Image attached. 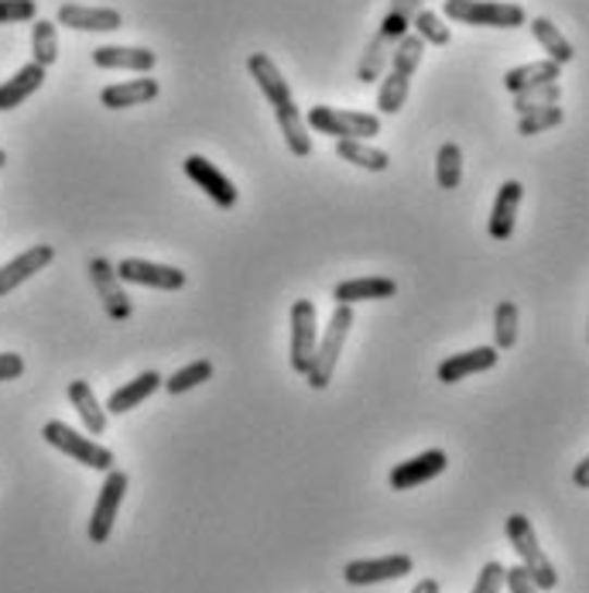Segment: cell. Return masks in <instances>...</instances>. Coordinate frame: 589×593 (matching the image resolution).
Returning a JSON list of instances; mask_svg holds the SVG:
<instances>
[{
  "label": "cell",
  "mask_w": 589,
  "mask_h": 593,
  "mask_svg": "<svg viewBox=\"0 0 589 593\" xmlns=\"http://www.w3.org/2000/svg\"><path fill=\"white\" fill-rule=\"evenodd\" d=\"M504 583H507V590H511V593H538V586L531 583V577L525 573L521 566L504 569Z\"/></svg>",
  "instance_id": "obj_39"
},
{
  "label": "cell",
  "mask_w": 589,
  "mask_h": 593,
  "mask_svg": "<svg viewBox=\"0 0 589 593\" xmlns=\"http://www.w3.org/2000/svg\"><path fill=\"white\" fill-rule=\"evenodd\" d=\"M274 117H278L281 134H285L289 152H292L295 158H309V155H312V137H309V128H305V117L298 113L295 100L274 107Z\"/></svg>",
  "instance_id": "obj_25"
},
{
  "label": "cell",
  "mask_w": 589,
  "mask_h": 593,
  "mask_svg": "<svg viewBox=\"0 0 589 593\" xmlns=\"http://www.w3.org/2000/svg\"><path fill=\"white\" fill-rule=\"evenodd\" d=\"M501 586H504V566L501 562H487L480 569L474 593H501Z\"/></svg>",
  "instance_id": "obj_38"
},
{
  "label": "cell",
  "mask_w": 589,
  "mask_h": 593,
  "mask_svg": "<svg viewBox=\"0 0 589 593\" xmlns=\"http://www.w3.org/2000/svg\"><path fill=\"white\" fill-rule=\"evenodd\" d=\"M507 538L514 545V553L521 556V569L531 577V583L538 590H555L559 586V573H555V566L552 559L541 553V545H538V535L531 529V518L525 515H511L507 518Z\"/></svg>",
  "instance_id": "obj_4"
},
{
  "label": "cell",
  "mask_w": 589,
  "mask_h": 593,
  "mask_svg": "<svg viewBox=\"0 0 589 593\" xmlns=\"http://www.w3.org/2000/svg\"><path fill=\"white\" fill-rule=\"evenodd\" d=\"M501 361V350L498 347H477V350H463V353H453L450 361L439 364V382L442 385H456L469 374H480V371H490L498 367Z\"/></svg>",
  "instance_id": "obj_17"
},
{
  "label": "cell",
  "mask_w": 589,
  "mask_h": 593,
  "mask_svg": "<svg viewBox=\"0 0 589 593\" xmlns=\"http://www.w3.org/2000/svg\"><path fill=\"white\" fill-rule=\"evenodd\" d=\"M421 52H426V41L418 35H405L402 41L394 45V52L388 59V76L381 80V89H377V110L381 113H397L408 100L412 89V76L415 69L421 65Z\"/></svg>",
  "instance_id": "obj_1"
},
{
  "label": "cell",
  "mask_w": 589,
  "mask_h": 593,
  "mask_svg": "<svg viewBox=\"0 0 589 593\" xmlns=\"http://www.w3.org/2000/svg\"><path fill=\"white\" fill-rule=\"evenodd\" d=\"M59 25L76 28V32H116L124 25V17H121V11H113V8L62 4L59 8Z\"/></svg>",
  "instance_id": "obj_18"
},
{
  "label": "cell",
  "mask_w": 589,
  "mask_h": 593,
  "mask_svg": "<svg viewBox=\"0 0 589 593\" xmlns=\"http://www.w3.org/2000/svg\"><path fill=\"white\" fill-rule=\"evenodd\" d=\"M182 165H185V176L193 179L220 209H230L233 203H237V185H233L213 161H206L203 155H188Z\"/></svg>",
  "instance_id": "obj_13"
},
{
  "label": "cell",
  "mask_w": 589,
  "mask_h": 593,
  "mask_svg": "<svg viewBox=\"0 0 589 593\" xmlns=\"http://www.w3.org/2000/svg\"><path fill=\"white\" fill-rule=\"evenodd\" d=\"M559 100H562V86L545 83V86H531V89L514 93V110L525 117V113L541 110V107H559Z\"/></svg>",
  "instance_id": "obj_34"
},
{
  "label": "cell",
  "mask_w": 589,
  "mask_h": 593,
  "mask_svg": "<svg viewBox=\"0 0 589 593\" xmlns=\"http://www.w3.org/2000/svg\"><path fill=\"white\" fill-rule=\"evenodd\" d=\"M514 343H517V305L504 299L498 302V310H493V347L511 350Z\"/></svg>",
  "instance_id": "obj_33"
},
{
  "label": "cell",
  "mask_w": 589,
  "mask_h": 593,
  "mask_svg": "<svg viewBox=\"0 0 589 593\" xmlns=\"http://www.w3.org/2000/svg\"><path fill=\"white\" fill-rule=\"evenodd\" d=\"M319 343V323H316V305L312 299H298L292 305V367L298 374L309 371L312 353Z\"/></svg>",
  "instance_id": "obj_10"
},
{
  "label": "cell",
  "mask_w": 589,
  "mask_h": 593,
  "mask_svg": "<svg viewBox=\"0 0 589 593\" xmlns=\"http://www.w3.org/2000/svg\"><path fill=\"white\" fill-rule=\"evenodd\" d=\"M412 593H442V586H439V580H421Z\"/></svg>",
  "instance_id": "obj_42"
},
{
  "label": "cell",
  "mask_w": 589,
  "mask_h": 593,
  "mask_svg": "<svg viewBox=\"0 0 589 593\" xmlns=\"http://www.w3.org/2000/svg\"><path fill=\"white\" fill-rule=\"evenodd\" d=\"M336 155H340V161H349V165H357V169H367V172H384L391 165L388 152L370 148V145H364V141H353V137L336 141Z\"/></svg>",
  "instance_id": "obj_29"
},
{
  "label": "cell",
  "mask_w": 589,
  "mask_h": 593,
  "mask_svg": "<svg viewBox=\"0 0 589 593\" xmlns=\"http://www.w3.org/2000/svg\"><path fill=\"white\" fill-rule=\"evenodd\" d=\"M93 62L100 69H127V73H151L158 56L151 49H137V45H100L93 49Z\"/></svg>",
  "instance_id": "obj_19"
},
{
  "label": "cell",
  "mask_w": 589,
  "mask_h": 593,
  "mask_svg": "<svg viewBox=\"0 0 589 593\" xmlns=\"http://www.w3.org/2000/svg\"><path fill=\"white\" fill-rule=\"evenodd\" d=\"M4 165H8V152H4V148H0V169H4Z\"/></svg>",
  "instance_id": "obj_43"
},
{
  "label": "cell",
  "mask_w": 589,
  "mask_h": 593,
  "mask_svg": "<svg viewBox=\"0 0 589 593\" xmlns=\"http://www.w3.org/2000/svg\"><path fill=\"white\" fill-rule=\"evenodd\" d=\"M69 401L76 406L79 419L86 422V429L93 436H103L107 433V409L97 401V395H93V388L86 382H73L69 385Z\"/></svg>",
  "instance_id": "obj_26"
},
{
  "label": "cell",
  "mask_w": 589,
  "mask_h": 593,
  "mask_svg": "<svg viewBox=\"0 0 589 593\" xmlns=\"http://www.w3.org/2000/svg\"><path fill=\"white\" fill-rule=\"evenodd\" d=\"M32 62H38L41 69H49L56 65L59 59V28H56V21H35L32 25Z\"/></svg>",
  "instance_id": "obj_30"
},
{
  "label": "cell",
  "mask_w": 589,
  "mask_h": 593,
  "mask_svg": "<svg viewBox=\"0 0 589 593\" xmlns=\"http://www.w3.org/2000/svg\"><path fill=\"white\" fill-rule=\"evenodd\" d=\"M158 80L145 76V80H127V83H113L103 86L100 93V104L107 110H127V107H140V104H151L158 97Z\"/></svg>",
  "instance_id": "obj_21"
},
{
  "label": "cell",
  "mask_w": 589,
  "mask_h": 593,
  "mask_svg": "<svg viewBox=\"0 0 589 593\" xmlns=\"http://www.w3.org/2000/svg\"><path fill=\"white\" fill-rule=\"evenodd\" d=\"M113 271L121 281L148 285V289H161V292H179L185 285V271L172 265H155V261H140V257H124Z\"/></svg>",
  "instance_id": "obj_11"
},
{
  "label": "cell",
  "mask_w": 589,
  "mask_h": 593,
  "mask_svg": "<svg viewBox=\"0 0 589 593\" xmlns=\"http://www.w3.org/2000/svg\"><path fill=\"white\" fill-rule=\"evenodd\" d=\"M573 481H576V487H589V460H579V463H576Z\"/></svg>",
  "instance_id": "obj_41"
},
{
  "label": "cell",
  "mask_w": 589,
  "mask_h": 593,
  "mask_svg": "<svg viewBox=\"0 0 589 593\" xmlns=\"http://www.w3.org/2000/svg\"><path fill=\"white\" fill-rule=\"evenodd\" d=\"M559 69L552 59H541V62H528V65H517L504 76V89L511 93H521V89H531V86H545V83H559Z\"/></svg>",
  "instance_id": "obj_27"
},
{
  "label": "cell",
  "mask_w": 589,
  "mask_h": 593,
  "mask_svg": "<svg viewBox=\"0 0 589 593\" xmlns=\"http://www.w3.org/2000/svg\"><path fill=\"white\" fill-rule=\"evenodd\" d=\"M41 436H45V443H49V446L62 449L65 457H73L76 463H83L89 470H103V473L113 470V453H110V449L100 446V443H93V439H86V436H79L76 429H69L65 422H45Z\"/></svg>",
  "instance_id": "obj_7"
},
{
  "label": "cell",
  "mask_w": 589,
  "mask_h": 593,
  "mask_svg": "<svg viewBox=\"0 0 589 593\" xmlns=\"http://www.w3.org/2000/svg\"><path fill=\"white\" fill-rule=\"evenodd\" d=\"M38 4L35 0H0V25H21V21H35Z\"/></svg>",
  "instance_id": "obj_37"
},
{
  "label": "cell",
  "mask_w": 589,
  "mask_h": 593,
  "mask_svg": "<svg viewBox=\"0 0 589 593\" xmlns=\"http://www.w3.org/2000/svg\"><path fill=\"white\" fill-rule=\"evenodd\" d=\"M305 128L319 134H329L336 141H364L381 134V117L377 113H360V110H340V107H312L305 117Z\"/></svg>",
  "instance_id": "obj_6"
},
{
  "label": "cell",
  "mask_w": 589,
  "mask_h": 593,
  "mask_svg": "<svg viewBox=\"0 0 589 593\" xmlns=\"http://www.w3.org/2000/svg\"><path fill=\"white\" fill-rule=\"evenodd\" d=\"M41 83H45V69L38 62L21 65L8 83H0V113L21 107V104L32 97V93L41 89Z\"/></svg>",
  "instance_id": "obj_22"
},
{
  "label": "cell",
  "mask_w": 589,
  "mask_h": 593,
  "mask_svg": "<svg viewBox=\"0 0 589 593\" xmlns=\"http://www.w3.org/2000/svg\"><path fill=\"white\" fill-rule=\"evenodd\" d=\"M435 179H439V189H456L463 182V152L453 141H445L435 155Z\"/></svg>",
  "instance_id": "obj_31"
},
{
  "label": "cell",
  "mask_w": 589,
  "mask_h": 593,
  "mask_svg": "<svg viewBox=\"0 0 589 593\" xmlns=\"http://www.w3.org/2000/svg\"><path fill=\"white\" fill-rule=\"evenodd\" d=\"M450 467V457L442 453V449H426V453H418V457H412V460H405V463H397L394 470H391V487L394 491H412V487H418V484H429V481H435L439 473Z\"/></svg>",
  "instance_id": "obj_15"
},
{
  "label": "cell",
  "mask_w": 589,
  "mask_h": 593,
  "mask_svg": "<svg viewBox=\"0 0 589 593\" xmlns=\"http://www.w3.org/2000/svg\"><path fill=\"white\" fill-rule=\"evenodd\" d=\"M525 185L521 182H504L498 189V199H493V213H490V237L493 241H507L514 233V220H517V206H521Z\"/></svg>",
  "instance_id": "obj_20"
},
{
  "label": "cell",
  "mask_w": 589,
  "mask_h": 593,
  "mask_svg": "<svg viewBox=\"0 0 589 593\" xmlns=\"http://www.w3.org/2000/svg\"><path fill=\"white\" fill-rule=\"evenodd\" d=\"M415 8H418V0H394V8L381 21V32L370 38L367 52H364V59L357 65V80L360 83H373L388 69V59L394 52V45L402 41L408 35V28H412Z\"/></svg>",
  "instance_id": "obj_2"
},
{
  "label": "cell",
  "mask_w": 589,
  "mask_h": 593,
  "mask_svg": "<svg viewBox=\"0 0 589 593\" xmlns=\"http://www.w3.org/2000/svg\"><path fill=\"white\" fill-rule=\"evenodd\" d=\"M209 377H213V364H209V361H193V364H185L182 371H175L169 382H161V385H164V391H169V395H185V391L199 388L203 382H209Z\"/></svg>",
  "instance_id": "obj_32"
},
{
  "label": "cell",
  "mask_w": 589,
  "mask_h": 593,
  "mask_svg": "<svg viewBox=\"0 0 589 593\" xmlns=\"http://www.w3.org/2000/svg\"><path fill=\"white\" fill-rule=\"evenodd\" d=\"M412 28L421 41H429V45H450L453 41L450 25H442V17L435 11H415Z\"/></svg>",
  "instance_id": "obj_35"
},
{
  "label": "cell",
  "mask_w": 589,
  "mask_h": 593,
  "mask_svg": "<svg viewBox=\"0 0 589 593\" xmlns=\"http://www.w3.org/2000/svg\"><path fill=\"white\" fill-rule=\"evenodd\" d=\"M531 35L538 38V45L541 49L549 52V59L555 62V65H565V62H573V45H569V38H565L549 17H531Z\"/></svg>",
  "instance_id": "obj_28"
},
{
  "label": "cell",
  "mask_w": 589,
  "mask_h": 593,
  "mask_svg": "<svg viewBox=\"0 0 589 593\" xmlns=\"http://www.w3.org/2000/svg\"><path fill=\"white\" fill-rule=\"evenodd\" d=\"M415 569V559L405 553L381 556V559H353L343 566V580L349 586H370V583H388V580H402Z\"/></svg>",
  "instance_id": "obj_9"
},
{
  "label": "cell",
  "mask_w": 589,
  "mask_h": 593,
  "mask_svg": "<svg viewBox=\"0 0 589 593\" xmlns=\"http://www.w3.org/2000/svg\"><path fill=\"white\" fill-rule=\"evenodd\" d=\"M445 17L474 28H521L528 14L521 4H498V0H445Z\"/></svg>",
  "instance_id": "obj_5"
},
{
  "label": "cell",
  "mask_w": 589,
  "mask_h": 593,
  "mask_svg": "<svg viewBox=\"0 0 589 593\" xmlns=\"http://www.w3.org/2000/svg\"><path fill=\"white\" fill-rule=\"evenodd\" d=\"M25 374V361L21 353H0V382H14V377Z\"/></svg>",
  "instance_id": "obj_40"
},
{
  "label": "cell",
  "mask_w": 589,
  "mask_h": 593,
  "mask_svg": "<svg viewBox=\"0 0 589 593\" xmlns=\"http://www.w3.org/2000/svg\"><path fill=\"white\" fill-rule=\"evenodd\" d=\"M89 278H93V289H97L100 302H103V310L110 319L116 323H124L131 316V299L127 292L121 289V278H116L113 265L107 257H93L89 261Z\"/></svg>",
  "instance_id": "obj_12"
},
{
  "label": "cell",
  "mask_w": 589,
  "mask_h": 593,
  "mask_svg": "<svg viewBox=\"0 0 589 593\" xmlns=\"http://www.w3.org/2000/svg\"><path fill=\"white\" fill-rule=\"evenodd\" d=\"M161 382H164V377H161L158 371H145V374H137L134 382H127L121 391H113V395H110V401H107V412H113V415H124V412L137 409L140 401L151 398V395L161 388Z\"/></svg>",
  "instance_id": "obj_24"
},
{
  "label": "cell",
  "mask_w": 589,
  "mask_h": 593,
  "mask_svg": "<svg viewBox=\"0 0 589 593\" xmlns=\"http://www.w3.org/2000/svg\"><path fill=\"white\" fill-rule=\"evenodd\" d=\"M397 285L394 278H353L340 281L333 289L336 305H353V302H377V299H394Z\"/></svg>",
  "instance_id": "obj_23"
},
{
  "label": "cell",
  "mask_w": 589,
  "mask_h": 593,
  "mask_svg": "<svg viewBox=\"0 0 589 593\" xmlns=\"http://www.w3.org/2000/svg\"><path fill=\"white\" fill-rule=\"evenodd\" d=\"M56 261V247L52 244H35L25 254H17L8 265H0V295H11L17 285H25L28 278H35L38 271H45Z\"/></svg>",
  "instance_id": "obj_14"
},
{
  "label": "cell",
  "mask_w": 589,
  "mask_h": 593,
  "mask_svg": "<svg viewBox=\"0 0 589 593\" xmlns=\"http://www.w3.org/2000/svg\"><path fill=\"white\" fill-rule=\"evenodd\" d=\"M562 121H565L562 107H541V110L525 113V117H521V124H517V131H521L525 137H531V134H541V131L559 128Z\"/></svg>",
  "instance_id": "obj_36"
},
{
  "label": "cell",
  "mask_w": 589,
  "mask_h": 593,
  "mask_svg": "<svg viewBox=\"0 0 589 593\" xmlns=\"http://www.w3.org/2000/svg\"><path fill=\"white\" fill-rule=\"evenodd\" d=\"M349 326H353V305H336L333 319H329V326H326V337L316 343L312 364H309V371H305L309 388L322 391L329 382H333V371H336V361L343 353V343L349 337Z\"/></svg>",
  "instance_id": "obj_3"
},
{
  "label": "cell",
  "mask_w": 589,
  "mask_h": 593,
  "mask_svg": "<svg viewBox=\"0 0 589 593\" xmlns=\"http://www.w3.org/2000/svg\"><path fill=\"white\" fill-rule=\"evenodd\" d=\"M247 73H250V80L257 83V89L265 93V100H268L271 107L292 104V86H289L285 76H281V69L274 65L271 56H265V52H250V56H247Z\"/></svg>",
  "instance_id": "obj_16"
},
{
  "label": "cell",
  "mask_w": 589,
  "mask_h": 593,
  "mask_svg": "<svg viewBox=\"0 0 589 593\" xmlns=\"http://www.w3.org/2000/svg\"><path fill=\"white\" fill-rule=\"evenodd\" d=\"M124 494H127V473L124 470H107V481L100 487L97 508H93V518H89V538H93V545H103L110 538Z\"/></svg>",
  "instance_id": "obj_8"
}]
</instances>
